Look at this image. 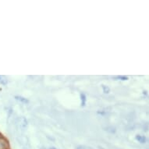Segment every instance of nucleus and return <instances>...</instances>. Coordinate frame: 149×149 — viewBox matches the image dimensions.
<instances>
[{"label": "nucleus", "instance_id": "8", "mask_svg": "<svg viewBox=\"0 0 149 149\" xmlns=\"http://www.w3.org/2000/svg\"><path fill=\"white\" fill-rule=\"evenodd\" d=\"M100 149H103V148H100Z\"/></svg>", "mask_w": 149, "mask_h": 149}, {"label": "nucleus", "instance_id": "3", "mask_svg": "<svg viewBox=\"0 0 149 149\" xmlns=\"http://www.w3.org/2000/svg\"><path fill=\"white\" fill-rule=\"evenodd\" d=\"M81 101H82V105L84 106L85 105V102H86V96L84 95V94H81Z\"/></svg>", "mask_w": 149, "mask_h": 149}, {"label": "nucleus", "instance_id": "6", "mask_svg": "<svg viewBox=\"0 0 149 149\" xmlns=\"http://www.w3.org/2000/svg\"><path fill=\"white\" fill-rule=\"evenodd\" d=\"M117 78L121 79V80H123V81H125V80H127V79H128V77H123V76H120V77H118Z\"/></svg>", "mask_w": 149, "mask_h": 149}, {"label": "nucleus", "instance_id": "1", "mask_svg": "<svg viewBox=\"0 0 149 149\" xmlns=\"http://www.w3.org/2000/svg\"><path fill=\"white\" fill-rule=\"evenodd\" d=\"M136 139L139 142H141V143H144V142L146 141V138L143 137V136H141V135H137L136 136Z\"/></svg>", "mask_w": 149, "mask_h": 149}, {"label": "nucleus", "instance_id": "7", "mask_svg": "<svg viewBox=\"0 0 149 149\" xmlns=\"http://www.w3.org/2000/svg\"><path fill=\"white\" fill-rule=\"evenodd\" d=\"M50 149H56V148H51Z\"/></svg>", "mask_w": 149, "mask_h": 149}, {"label": "nucleus", "instance_id": "4", "mask_svg": "<svg viewBox=\"0 0 149 149\" xmlns=\"http://www.w3.org/2000/svg\"><path fill=\"white\" fill-rule=\"evenodd\" d=\"M77 149H93L92 148H91V147H88V146H79L78 148Z\"/></svg>", "mask_w": 149, "mask_h": 149}, {"label": "nucleus", "instance_id": "2", "mask_svg": "<svg viewBox=\"0 0 149 149\" xmlns=\"http://www.w3.org/2000/svg\"><path fill=\"white\" fill-rule=\"evenodd\" d=\"M16 98H17V100H19V101H20V102H24V103L28 102V100H27L26 98H23V97H20V96H17V97H16Z\"/></svg>", "mask_w": 149, "mask_h": 149}, {"label": "nucleus", "instance_id": "5", "mask_svg": "<svg viewBox=\"0 0 149 149\" xmlns=\"http://www.w3.org/2000/svg\"><path fill=\"white\" fill-rule=\"evenodd\" d=\"M102 88H103V90H104V92L105 93L109 92V88H108V87H106V86H105V85H103Z\"/></svg>", "mask_w": 149, "mask_h": 149}]
</instances>
